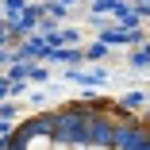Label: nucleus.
Instances as JSON below:
<instances>
[{
	"instance_id": "obj_1",
	"label": "nucleus",
	"mask_w": 150,
	"mask_h": 150,
	"mask_svg": "<svg viewBox=\"0 0 150 150\" xmlns=\"http://www.w3.org/2000/svg\"><path fill=\"white\" fill-rule=\"evenodd\" d=\"M0 150H150V115L112 100H69L23 119Z\"/></svg>"
}]
</instances>
